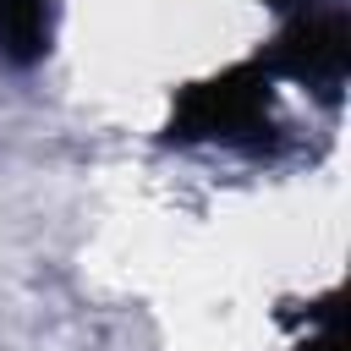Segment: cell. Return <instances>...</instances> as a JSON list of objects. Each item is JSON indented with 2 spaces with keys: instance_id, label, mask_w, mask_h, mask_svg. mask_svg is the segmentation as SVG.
<instances>
[{
  "instance_id": "cell-3",
  "label": "cell",
  "mask_w": 351,
  "mask_h": 351,
  "mask_svg": "<svg viewBox=\"0 0 351 351\" xmlns=\"http://www.w3.org/2000/svg\"><path fill=\"white\" fill-rule=\"evenodd\" d=\"M55 5L49 0H0V60L5 66H38L49 55Z\"/></svg>"
},
{
  "instance_id": "cell-1",
  "label": "cell",
  "mask_w": 351,
  "mask_h": 351,
  "mask_svg": "<svg viewBox=\"0 0 351 351\" xmlns=\"http://www.w3.org/2000/svg\"><path fill=\"white\" fill-rule=\"evenodd\" d=\"M263 77L247 66V71H225L219 82H203L192 88L176 115H170V137H236V132H252L263 121Z\"/></svg>"
},
{
  "instance_id": "cell-2",
  "label": "cell",
  "mask_w": 351,
  "mask_h": 351,
  "mask_svg": "<svg viewBox=\"0 0 351 351\" xmlns=\"http://www.w3.org/2000/svg\"><path fill=\"white\" fill-rule=\"evenodd\" d=\"M346 55H351L346 22H340V16H307L302 27H291V33L280 38L274 66L291 71V77H302V82H340Z\"/></svg>"
},
{
  "instance_id": "cell-4",
  "label": "cell",
  "mask_w": 351,
  "mask_h": 351,
  "mask_svg": "<svg viewBox=\"0 0 351 351\" xmlns=\"http://www.w3.org/2000/svg\"><path fill=\"white\" fill-rule=\"evenodd\" d=\"M302 351H346V335H340V307L324 318V329H318V335H307V340H302Z\"/></svg>"
}]
</instances>
